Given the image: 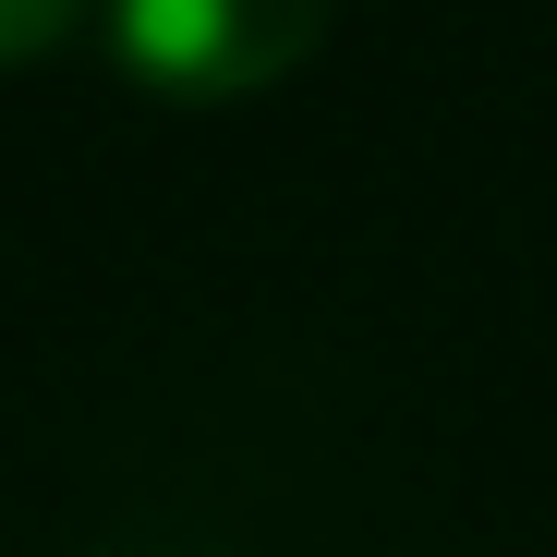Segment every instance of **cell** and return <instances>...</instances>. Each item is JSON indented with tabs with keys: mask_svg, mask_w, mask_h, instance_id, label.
<instances>
[{
	"mask_svg": "<svg viewBox=\"0 0 557 557\" xmlns=\"http://www.w3.org/2000/svg\"><path fill=\"white\" fill-rule=\"evenodd\" d=\"M73 25H85V0H0V73H13V61H49Z\"/></svg>",
	"mask_w": 557,
	"mask_h": 557,
	"instance_id": "2",
	"label": "cell"
},
{
	"mask_svg": "<svg viewBox=\"0 0 557 557\" xmlns=\"http://www.w3.org/2000/svg\"><path fill=\"white\" fill-rule=\"evenodd\" d=\"M339 0H110V49L158 98H267L327 49Z\"/></svg>",
	"mask_w": 557,
	"mask_h": 557,
	"instance_id": "1",
	"label": "cell"
}]
</instances>
